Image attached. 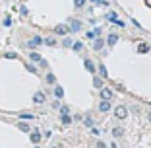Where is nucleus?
<instances>
[{
    "label": "nucleus",
    "instance_id": "obj_1",
    "mask_svg": "<svg viewBox=\"0 0 151 148\" xmlns=\"http://www.w3.org/2000/svg\"><path fill=\"white\" fill-rule=\"evenodd\" d=\"M114 115L118 117V119H126V115H128V109H126L124 105H116V107H114Z\"/></svg>",
    "mask_w": 151,
    "mask_h": 148
},
{
    "label": "nucleus",
    "instance_id": "obj_2",
    "mask_svg": "<svg viewBox=\"0 0 151 148\" xmlns=\"http://www.w3.org/2000/svg\"><path fill=\"white\" fill-rule=\"evenodd\" d=\"M68 31H70V29H68V26H64V23H58V26L54 27V33H56V35H68Z\"/></svg>",
    "mask_w": 151,
    "mask_h": 148
},
{
    "label": "nucleus",
    "instance_id": "obj_3",
    "mask_svg": "<svg viewBox=\"0 0 151 148\" xmlns=\"http://www.w3.org/2000/svg\"><path fill=\"white\" fill-rule=\"evenodd\" d=\"M68 29H70V31H80V29H81V22H80V20H70Z\"/></svg>",
    "mask_w": 151,
    "mask_h": 148
},
{
    "label": "nucleus",
    "instance_id": "obj_4",
    "mask_svg": "<svg viewBox=\"0 0 151 148\" xmlns=\"http://www.w3.org/2000/svg\"><path fill=\"white\" fill-rule=\"evenodd\" d=\"M109 20H111V23H116V26L124 27V22H120V18H118V16H116L114 12H111V14H109Z\"/></svg>",
    "mask_w": 151,
    "mask_h": 148
},
{
    "label": "nucleus",
    "instance_id": "obj_5",
    "mask_svg": "<svg viewBox=\"0 0 151 148\" xmlns=\"http://www.w3.org/2000/svg\"><path fill=\"white\" fill-rule=\"evenodd\" d=\"M101 98L103 99H112V90H109V88L103 86V88H101Z\"/></svg>",
    "mask_w": 151,
    "mask_h": 148
},
{
    "label": "nucleus",
    "instance_id": "obj_6",
    "mask_svg": "<svg viewBox=\"0 0 151 148\" xmlns=\"http://www.w3.org/2000/svg\"><path fill=\"white\" fill-rule=\"evenodd\" d=\"M99 109H101L103 113H107L109 109H111V101H109V99H103V101L99 103Z\"/></svg>",
    "mask_w": 151,
    "mask_h": 148
},
{
    "label": "nucleus",
    "instance_id": "obj_7",
    "mask_svg": "<svg viewBox=\"0 0 151 148\" xmlns=\"http://www.w3.org/2000/svg\"><path fill=\"white\" fill-rule=\"evenodd\" d=\"M103 47H105V41H103V39H97V37H95V39H93V49H95V51H101Z\"/></svg>",
    "mask_w": 151,
    "mask_h": 148
},
{
    "label": "nucleus",
    "instance_id": "obj_8",
    "mask_svg": "<svg viewBox=\"0 0 151 148\" xmlns=\"http://www.w3.org/2000/svg\"><path fill=\"white\" fill-rule=\"evenodd\" d=\"M83 66H85V70H87V72H95V64H93V61H89V58H85Z\"/></svg>",
    "mask_w": 151,
    "mask_h": 148
},
{
    "label": "nucleus",
    "instance_id": "obj_9",
    "mask_svg": "<svg viewBox=\"0 0 151 148\" xmlns=\"http://www.w3.org/2000/svg\"><path fill=\"white\" fill-rule=\"evenodd\" d=\"M33 101H35V103H43L45 101V94H43V92H37V94L33 96Z\"/></svg>",
    "mask_w": 151,
    "mask_h": 148
},
{
    "label": "nucleus",
    "instance_id": "obj_10",
    "mask_svg": "<svg viewBox=\"0 0 151 148\" xmlns=\"http://www.w3.org/2000/svg\"><path fill=\"white\" fill-rule=\"evenodd\" d=\"M116 41H118V35H114V33H112V35H109V39H107L109 47H114V45H116Z\"/></svg>",
    "mask_w": 151,
    "mask_h": 148
},
{
    "label": "nucleus",
    "instance_id": "obj_11",
    "mask_svg": "<svg viewBox=\"0 0 151 148\" xmlns=\"http://www.w3.org/2000/svg\"><path fill=\"white\" fill-rule=\"evenodd\" d=\"M122 133H124V129H120V127H114V129H112V136H114V139L122 136Z\"/></svg>",
    "mask_w": 151,
    "mask_h": 148
},
{
    "label": "nucleus",
    "instance_id": "obj_12",
    "mask_svg": "<svg viewBox=\"0 0 151 148\" xmlns=\"http://www.w3.org/2000/svg\"><path fill=\"white\" fill-rule=\"evenodd\" d=\"M41 43H43V39H41V37H33V39L29 41V47H37V45H41Z\"/></svg>",
    "mask_w": 151,
    "mask_h": 148
},
{
    "label": "nucleus",
    "instance_id": "obj_13",
    "mask_svg": "<svg viewBox=\"0 0 151 148\" xmlns=\"http://www.w3.org/2000/svg\"><path fill=\"white\" fill-rule=\"evenodd\" d=\"M93 86L97 88V90H101V88H103V80H101L99 76H95V78H93Z\"/></svg>",
    "mask_w": 151,
    "mask_h": 148
},
{
    "label": "nucleus",
    "instance_id": "obj_14",
    "mask_svg": "<svg viewBox=\"0 0 151 148\" xmlns=\"http://www.w3.org/2000/svg\"><path fill=\"white\" fill-rule=\"evenodd\" d=\"M54 96H56L58 99H60V98H64V90L60 88V86H56V88H54Z\"/></svg>",
    "mask_w": 151,
    "mask_h": 148
},
{
    "label": "nucleus",
    "instance_id": "obj_15",
    "mask_svg": "<svg viewBox=\"0 0 151 148\" xmlns=\"http://www.w3.org/2000/svg\"><path fill=\"white\" fill-rule=\"evenodd\" d=\"M29 58H31L33 63H41V55L39 53H29Z\"/></svg>",
    "mask_w": 151,
    "mask_h": 148
},
{
    "label": "nucleus",
    "instance_id": "obj_16",
    "mask_svg": "<svg viewBox=\"0 0 151 148\" xmlns=\"http://www.w3.org/2000/svg\"><path fill=\"white\" fill-rule=\"evenodd\" d=\"M147 51H149V47H147L145 43H139V45H138V53L143 55V53H147Z\"/></svg>",
    "mask_w": 151,
    "mask_h": 148
},
{
    "label": "nucleus",
    "instance_id": "obj_17",
    "mask_svg": "<svg viewBox=\"0 0 151 148\" xmlns=\"http://www.w3.org/2000/svg\"><path fill=\"white\" fill-rule=\"evenodd\" d=\"M99 72H101V78H107V76H109L107 66H105V64H101V66H99Z\"/></svg>",
    "mask_w": 151,
    "mask_h": 148
},
{
    "label": "nucleus",
    "instance_id": "obj_18",
    "mask_svg": "<svg viewBox=\"0 0 151 148\" xmlns=\"http://www.w3.org/2000/svg\"><path fill=\"white\" fill-rule=\"evenodd\" d=\"M39 140H41V133H31V142H39Z\"/></svg>",
    "mask_w": 151,
    "mask_h": 148
},
{
    "label": "nucleus",
    "instance_id": "obj_19",
    "mask_svg": "<svg viewBox=\"0 0 151 148\" xmlns=\"http://www.w3.org/2000/svg\"><path fill=\"white\" fill-rule=\"evenodd\" d=\"M45 43H47L49 47H54V45H56V39H52V37H49V39H45Z\"/></svg>",
    "mask_w": 151,
    "mask_h": 148
},
{
    "label": "nucleus",
    "instance_id": "obj_20",
    "mask_svg": "<svg viewBox=\"0 0 151 148\" xmlns=\"http://www.w3.org/2000/svg\"><path fill=\"white\" fill-rule=\"evenodd\" d=\"M33 117H35V115H33V113H22V115H19V119H33Z\"/></svg>",
    "mask_w": 151,
    "mask_h": 148
},
{
    "label": "nucleus",
    "instance_id": "obj_21",
    "mask_svg": "<svg viewBox=\"0 0 151 148\" xmlns=\"http://www.w3.org/2000/svg\"><path fill=\"white\" fill-rule=\"evenodd\" d=\"M47 82H49V84H54V82H56L54 74H47Z\"/></svg>",
    "mask_w": 151,
    "mask_h": 148
},
{
    "label": "nucleus",
    "instance_id": "obj_22",
    "mask_svg": "<svg viewBox=\"0 0 151 148\" xmlns=\"http://www.w3.org/2000/svg\"><path fill=\"white\" fill-rule=\"evenodd\" d=\"M70 121H72V117L68 115V113H66V115H62V123H64V125H68Z\"/></svg>",
    "mask_w": 151,
    "mask_h": 148
},
{
    "label": "nucleus",
    "instance_id": "obj_23",
    "mask_svg": "<svg viewBox=\"0 0 151 148\" xmlns=\"http://www.w3.org/2000/svg\"><path fill=\"white\" fill-rule=\"evenodd\" d=\"M72 47H74V51H81V49H83L81 43H72Z\"/></svg>",
    "mask_w": 151,
    "mask_h": 148
},
{
    "label": "nucleus",
    "instance_id": "obj_24",
    "mask_svg": "<svg viewBox=\"0 0 151 148\" xmlns=\"http://www.w3.org/2000/svg\"><path fill=\"white\" fill-rule=\"evenodd\" d=\"M74 4H76V8H81L85 4V0H74Z\"/></svg>",
    "mask_w": 151,
    "mask_h": 148
},
{
    "label": "nucleus",
    "instance_id": "obj_25",
    "mask_svg": "<svg viewBox=\"0 0 151 148\" xmlns=\"http://www.w3.org/2000/svg\"><path fill=\"white\" fill-rule=\"evenodd\" d=\"M91 2H93V4H97V6H107V2H105V0H91Z\"/></svg>",
    "mask_w": 151,
    "mask_h": 148
},
{
    "label": "nucleus",
    "instance_id": "obj_26",
    "mask_svg": "<svg viewBox=\"0 0 151 148\" xmlns=\"http://www.w3.org/2000/svg\"><path fill=\"white\" fill-rule=\"evenodd\" d=\"M72 43H74V41H72L70 37H66V39H64V47H72Z\"/></svg>",
    "mask_w": 151,
    "mask_h": 148
},
{
    "label": "nucleus",
    "instance_id": "obj_27",
    "mask_svg": "<svg viewBox=\"0 0 151 148\" xmlns=\"http://www.w3.org/2000/svg\"><path fill=\"white\" fill-rule=\"evenodd\" d=\"M60 113H62V115H66V113H70V109H68L66 105H62V107H60Z\"/></svg>",
    "mask_w": 151,
    "mask_h": 148
},
{
    "label": "nucleus",
    "instance_id": "obj_28",
    "mask_svg": "<svg viewBox=\"0 0 151 148\" xmlns=\"http://www.w3.org/2000/svg\"><path fill=\"white\" fill-rule=\"evenodd\" d=\"M85 37H87V39H95V33L93 31H87V33H85Z\"/></svg>",
    "mask_w": 151,
    "mask_h": 148
},
{
    "label": "nucleus",
    "instance_id": "obj_29",
    "mask_svg": "<svg viewBox=\"0 0 151 148\" xmlns=\"http://www.w3.org/2000/svg\"><path fill=\"white\" fill-rule=\"evenodd\" d=\"M19 129H22V131H25V133H27V131H29V127H27L25 123H19Z\"/></svg>",
    "mask_w": 151,
    "mask_h": 148
},
{
    "label": "nucleus",
    "instance_id": "obj_30",
    "mask_svg": "<svg viewBox=\"0 0 151 148\" xmlns=\"http://www.w3.org/2000/svg\"><path fill=\"white\" fill-rule=\"evenodd\" d=\"M85 125H87V127H91V125H93V121H91V117H85Z\"/></svg>",
    "mask_w": 151,
    "mask_h": 148
},
{
    "label": "nucleus",
    "instance_id": "obj_31",
    "mask_svg": "<svg viewBox=\"0 0 151 148\" xmlns=\"http://www.w3.org/2000/svg\"><path fill=\"white\" fill-rule=\"evenodd\" d=\"M4 26H6V27H10V26H12V20L6 18V20H4Z\"/></svg>",
    "mask_w": 151,
    "mask_h": 148
},
{
    "label": "nucleus",
    "instance_id": "obj_32",
    "mask_svg": "<svg viewBox=\"0 0 151 148\" xmlns=\"http://www.w3.org/2000/svg\"><path fill=\"white\" fill-rule=\"evenodd\" d=\"M97 148H107V144L103 142V140H99V142H97Z\"/></svg>",
    "mask_w": 151,
    "mask_h": 148
},
{
    "label": "nucleus",
    "instance_id": "obj_33",
    "mask_svg": "<svg viewBox=\"0 0 151 148\" xmlns=\"http://www.w3.org/2000/svg\"><path fill=\"white\" fill-rule=\"evenodd\" d=\"M27 70H29V72H37V68L33 66V64H29V66H27Z\"/></svg>",
    "mask_w": 151,
    "mask_h": 148
},
{
    "label": "nucleus",
    "instance_id": "obj_34",
    "mask_svg": "<svg viewBox=\"0 0 151 148\" xmlns=\"http://www.w3.org/2000/svg\"><path fill=\"white\" fill-rule=\"evenodd\" d=\"M6 58H16V53H6Z\"/></svg>",
    "mask_w": 151,
    "mask_h": 148
},
{
    "label": "nucleus",
    "instance_id": "obj_35",
    "mask_svg": "<svg viewBox=\"0 0 151 148\" xmlns=\"http://www.w3.org/2000/svg\"><path fill=\"white\" fill-rule=\"evenodd\" d=\"M52 148H62V144H56V146H52Z\"/></svg>",
    "mask_w": 151,
    "mask_h": 148
},
{
    "label": "nucleus",
    "instance_id": "obj_36",
    "mask_svg": "<svg viewBox=\"0 0 151 148\" xmlns=\"http://www.w3.org/2000/svg\"><path fill=\"white\" fill-rule=\"evenodd\" d=\"M147 117H149V121H151V111H149V113H147Z\"/></svg>",
    "mask_w": 151,
    "mask_h": 148
},
{
    "label": "nucleus",
    "instance_id": "obj_37",
    "mask_svg": "<svg viewBox=\"0 0 151 148\" xmlns=\"http://www.w3.org/2000/svg\"><path fill=\"white\" fill-rule=\"evenodd\" d=\"M145 2H147V4H149V6H151V0H145Z\"/></svg>",
    "mask_w": 151,
    "mask_h": 148
}]
</instances>
